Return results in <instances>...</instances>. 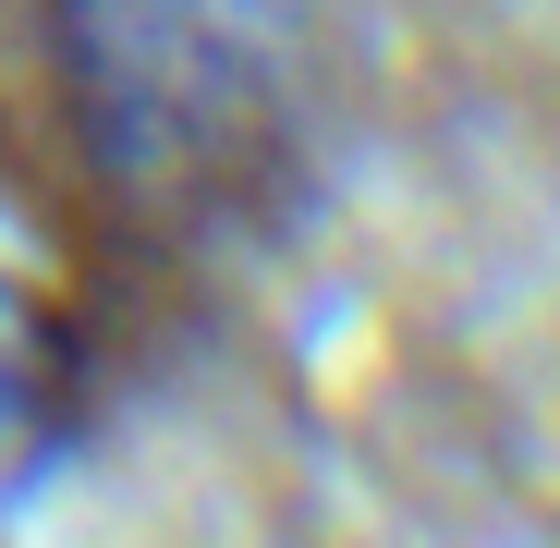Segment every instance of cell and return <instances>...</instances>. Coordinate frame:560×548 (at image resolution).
<instances>
[{"label": "cell", "mask_w": 560, "mask_h": 548, "mask_svg": "<svg viewBox=\"0 0 560 548\" xmlns=\"http://www.w3.org/2000/svg\"><path fill=\"white\" fill-rule=\"evenodd\" d=\"M341 110L353 0H0V208L122 403L293 256Z\"/></svg>", "instance_id": "cell-1"}, {"label": "cell", "mask_w": 560, "mask_h": 548, "mask_svg": "<svg viewBox=\"0 0 560 548\" xmlns=\"http://www.w3.org/2000/svg\"><path fill=\"white\" fill-rule=\"evenodd\" d=\"M122 378L98 329L73 317V293L49 268H0V512H25L37 488H61L98 451Z\"/></svg>", "instance_id": "cell-2"}]
</instances>
